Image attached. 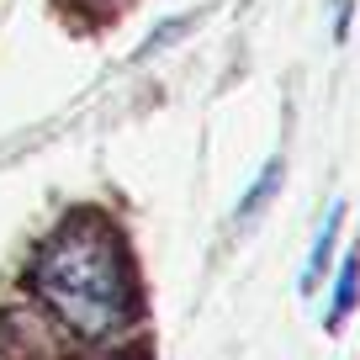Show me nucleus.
<instances>
[{
    "label": "nucleus",
    "instance_id": "1",
    "mask_svg": "<svg viewBox=\"0 0 360 360\" xmlns=\"http://www.w3.org/2000/svg\"><path fill=\"white\" fill-rule=\"evenodd\" d=\"M32 292L85 339L122 328L133 318V276H127L122 233L96 212L69 217L37 255Z\"/></svg>",
    "mask_w": 360,
    "mask_h": 360
},
{
    "label": "nucleus",
    "instance_id": "2",
    "mask_svg": "<svg viewBox=\"0 0 360 360\" xmlns=\"http://www.w3.org/2000/svg\"><path fill=\"white\" fill-rule=\"evenodd\" d=\"M339 223H345V202H328V212H323V223H318V238H313V255H307V265H302V297L307 292H318V281H323V270H328V259H334V238H339Z\"/></svg>",
    "mask_w": 360,
    "mask_h": 360
},
{
    "label": "nucleus",
    "instance_id": "3",
    "mask_svg": "<svg viewBox=\"0 0 360 360\" xmlns=\"http://www.w3.org/2000/svg\"><path fill=\"white\" fill-rule=\"evenodd\" d=\"M355 302H360V244H349L345 270H339V281H334V302H328V313H323V328H328V334H334V328L355 313Z\"/></svg>",
    "mask_w": 360,
    "mask_h": 360
},
{
    "label": "nucleus",
    "instance_id": "4",
    "mask_svg": "<svg viewBox=\"0 0 360 360\" xmlns=\"http://www.w3.org/2000/svg\"><path fill=\"white\" fill-rule=\"evenodd\" d=\"M281 175H286V165H281V159H265V169H259V180H255V186H249V191L244 196H238V223H255V212H265V202H270V196H276V191H281Z\"/></svg>",
    "mask_w": 360,
    "mask_h": 360
},
{
    "label": "nucleus",
    "instance_id": "5",
    "mask_svg": "<svg viewBox=\"0 0 360 360\" xmlns=\"http://www.w3.org/2000/svg\"><path fill=\"white\" fill-rule=\"evenodd\" d=\"M349 16H355V6L349 0H334V43L345 48V37H349Z\"/></svg>",
    "mask_w": 360,
    "mask_h": 360
}]
</instances>
